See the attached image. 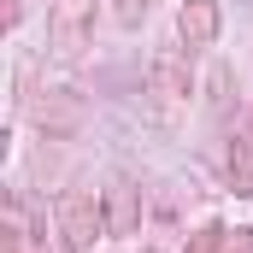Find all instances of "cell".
<instances>
[{"label": "cell", "instance_id": "3", "mask_svg": "<svg viewBox=\"0 0 253 253\" xmlns=\"http://www.w3.org/2000/svg\"><path fill=\"white\" fill-rule=\"evenodd\" d=\"M112 230H129V183H112Z\"/></svg>", "mask_w": 253, "mask_h": 253}, {"label": "cell", "instance_id": "2", "mask_svg": "<svg viewBox=\"0 0 253 253\" xmlns=\"http://www.w3.org/2000/svg\"><path fill=\"white\" fill-rule=\"evenodd\" d=\"M183 36H189V47H206V42L218 36V12H212V0H189V6H183Z\"/></svg>", "mask_w": 253, "mask_h": 253}, {"label": "cell", "instance_id": "1", "mask_svg": "<svg viewBox=\"0 0 253 253\" xmlns=\"http://www.w3.org/2000/svg\"><path fill=\"white\" fill-rule=\"evenodd\" d=\"M59 218H65V242L71 248H88L100 236V206H94V194H83V189L59 200Z\"/></svg>", "mask_w": 253, "mask_h": 253}, {"label": "cell", "instance_id": "4", "mask_svg": "<svg viewBox=\"0 0 253 253\" xmlns=\"http://www.w3.org/2000/svg\"><path fill=\"white\" fill-rule=\"evenodd\" d=\"M230 177H236V189H242V194L253 189V153H248V147H242V159H230Z\"/></svg>", "mask_w": 253, "mask_h": 253}]
</instances>
